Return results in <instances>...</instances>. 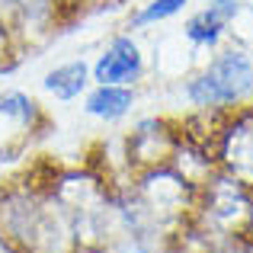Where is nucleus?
I'll return each instance as SVG.
<instances>
[{
  "instance_id": "obj_1",
  "label": "nucleus",
  "mask_w": 253,
  "mask_h": 253,
  "mask_svg": "<svg viewBox=\"0 0 253 253\" xmlns=\"http://www.w3.org/2000/svg\"><path fill=\"white\" fill-rule=\"evenodd\" d=\"M183 99L199 116H224L253 99V55L244 45L224 42L211 58L179 84Z\"/></svg>"
},
{
  "instance_id": "obj_2",
  "label": "nucleus",
  "mask_w": 253,
  "mask_h": 253,
  "mask_svg": "<svg viewBox=\"0 0 253 253\" xmlns=\"http://www.w3.org/2000/svg\"><path fill=\"white\" fill-rule=\"evenodd\" d=\"M247 202H250V186L234 179L231 173L215 170L196 196V211L209 231H221V234H241L244 221H247Z\"/></svg>"
},
{
  "instance_id": "obj_3",
  "label": "nucleus",
  "mask_w": 253,
  "mask_h": 253,
  "mask_svg": "<svg viewBox=\"0 0 253 253\" xmlns=\"http://www.w3.org/2000/svg\"><path fill=\"white\" fill-rule=\"evenodd\" d=\"M218 119V131L211 135L218 170L231 173L244 186H253V103H244Z\"/></svg>"
},
{
  "instance_id": "obj_4",
  "label": "nucleus",
  "mask_w": 253,
  "mask_h": 253,
  "mask_svg": "<svg viewBox=\"0 0 253 253\" xmlns=\"http://www.w3.org/2000/svg\"><path fill=\"white\" fill-rule=\"evenodd\" d=\"M93 84H116V86H138L148 74V58L135 32H116L90 61Z\"/></svg>"
},
{
  "instance_id": "obj_5",
  "label": "nucleus",
  "mask_w": 253,
  "mask_h": 253,
  "mask_svg": "<svg viewBox=\"0 0 253 253\" xmlns=\"http://www.w3.org/2000/svg\"><path fill=\"white\" fill-rule=\"evenodd\" d=\"M64 6L58 0H0V16L10 23L19 48H36L48 42L64 19Z\"/></svg>"
},
{
  "instance_id": "obj_6",
  "label": "nucleus",
  "mask_w": 253,
  "mask_h": 253,
  "mask_svg": "<svg viewBox=\"0 0 253 253\" xmlns=\"http://www.w3.org/2000/svg\"><path fill=\"white\" fill-rule=\"evenodd\" d=\"M244 13V0H205L179 26L189 51H218L231 36V26Z\"/></svg>"
},
{
  "instance_id": "obj_7",
  "label": "nucleus",
  "mask_w": 253,
  "mask_h": 253,
  "mask_svg": "<svg viewBox=\"0 0 253 253\" xmlns=\"http://www.w3.org/2000/svg\"><path fill=\"white\" fill-rule=\"evenodd\" d=\"M176 141H179V131L173 128L167 119H157V116L141 119V122H135V128L125 138V144H128V164L138 170L167 167Z\"/></svg>"
},
{
  "instance_id": "obj_8",
  "label": "nucleus",
  "mask_w": 253,
  "mask_h": 253,
  "mask_svg": "<svg viewBox=\"0 0 253 253\" xmlns=\"http://www.w3.org/2000/svg\"><path fill=\"white\" fill-rule=\"evenodd\" d=\"M45 125H48V116H45L42 103L32 93L16 90V86H3L0 90V128H10L16 138L29 141Z\"/></svg>"
},
{
  "instance_id": "obj_9",
  "label": "nucleus",
  "mask_w": 253,
  "mask_h": 253,
  "mask_svg": "<svg viewBox=\"0 0 253 253\" xmlns=\"http://www.w3.org/2000/svg\"><path fill=\"white\" fill-rule=\"evenodd\" d=\"M138 103L135 86H116V84H93L84 93V116L96 119L103 125H116L131 116Z\"/></svg>"
},
{
  "instance_id": "obj_10",
  "label": "nucleus",
  "mask_w": 253,
  "mask_h": 253,
  "mask_svg": "<svg viewBox=\"0 0 253 253\" xmlns=\"http://www.w3.org/2000/svg\"><path fill=\"white\" fill-rule=\"evenodd\" d=\"M90 86H93V74H90V61L86 58H71V61H61L42 74V90L51 99H58V103L84 99V93Z\"/></svg>"
},
{
  "instance_id": "obj_11",
  "label": "nucleus",
  "mask_w": 253,
  "mask_h": 253,
  "mask_svg": "<svg viewBox=\"0 0 253 253\" xmlns=\"http://www.w3.org/2000/svg\"><path fill=\"white\" fill-rule=\"evenodd\" d=\"M189 3L192 0H144L125 16V29L138 32V29H151L157 23H170V19L183 16L189 10Z\"/></svg>"
},
{
  "instance_id": "obj_12",
  "label": "nucleus",
  "mask_w": 253,
  "mask_h": 253,
  "mask_svg": "<svg viewBox=\"0 0 253 253\" xmlns=\"http://www.w3.org/2000/svg\"><path fill=\"white\" fill-rule=\"evenodd\" d=\"M19 55H23V48L16 45V36H13L10 23L0 16V71H3V74H6V71H13Z\"/></svg>"
},
{
  "instance_id": "obj_13",
  "label": "nucleus",
  "mask_w": 253,
  "mask_h": 253,
  "mask_svg": "<svg viewBox=\"0 0 253 253\" xmlns=\"http://www.w3.org/2000/svg\"><path fill=\"white\" fill-rule=\"evenodd\" d=\"M26 144H29V141H3V144H0V170H6V167H13V164L23 161Z\"/></svg>"
},
{
  "instance_id": "obj_14",
  "label": "nucleus",
  "mask_w": 253,
  "mask_h": 253,
  "mask_svg": "<svg viewBox=\"0 0 253 253\" xmlns=\"http://www.w3.org/2000/svg\"><path fill=\"white\" fill-rule=\"evenodd\" d=\"M241 234L253 244V186H250V202H247V221H244V231H241Z\"/></svg>"
},
{
  "instance_id": "obj_15",
  "label": "nucleus",
  "mask_w": 253,
  "mask_h": 253,
  "mask_svg": "<svg viewBox=\"0 0 253 253\" xmlns=\"http://www.w3.org/2000/svg\"><path fill=\"white\" fill-rule=\"evenodd\" d=\"M74 10H84V6H119L122 0H71Z\"/></svg>"
},
{
  "instance_id": "obj_16",
  "label": "nucleus",
  "mask_w": 253,
  "mask_h": 253,
  "mask_svg": "<svg viewBox=\"0 0 253 253\" xmlns=\"http://www.w3.org/2000/svg\"><path fill=\"white\" fill-rule=\"evenodd\" d=\"M0 253H23V250H19V247H16V244H13V241H10V237H6V234H3V231H0Z\"/></svg>"
},
{
  "instance_id": "obj_17",
  "label": "nucleus",
  "mask_w": 253,
  "mask_h": 253,
  "mask_svg": "<svg viewBox=\"0 0 253 253\" xmlns=\"http://www.w3.org/2000/svg\"><path fill=\"white\" fill-rule=\"evenodd\" d=\"M58 3H61L64 10H74V3H71V0H58Z\"/></svg>"
}]
</instances>
